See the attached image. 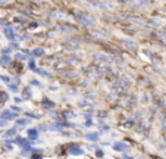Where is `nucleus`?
<instances>
[{
  "instance_id": "nucleus-13",
  "label": "nucleus",
  "mask_w": 166,
  "mask_h": 159,
  "mask_svg": "<svg viewBox=\"0 0 166 159\" xmlns=\"http://www.w3.org/2000/svg\"><path fill=\"white\" fill-rule=\"evenodd\" d=\"M44 106H46V108H47V106L50 108V106H53V103H51L50 100H44Z\"/></svg>"
},
{
  "instance_id": "nucleus-12",
  "label": "nucleus",
  "mask_w": 166,
  "mask_h": 159,
  "mask_svg": "<svg viewBox=\"0 0 166 159\" xmlns=\"http://www.w3.org/2000/svg\"><path fill=\"white\" fill-rule=\"evenodd\" d=\"M16 59H19V60H22V59H24V60H25L27 58H25L24 55H21V53H18V55H16Z\"/></svg>"
},
{
  "instance_id": "nucleus-6",
  "label": "nucleus",
  "mask_w": 166,
  "mask_h": 159,
  "mask_svg": "<svg viewBox=\"0 0 166 159\" xmlns=\"http://www.w3.org/2000/svg\"><path fill=\"white\" fill-rule=\"evenodd\" d=\"M28 124H30V119H28V118H22V119H18V121H16V125H18V127L28 125Z\"/></svg>"
},
{
  "instance_id": "nucleus-11",
  "label": "nucleus",
  "mask_w": 166,
  "mask_h": 159,
  "mask_svg": "<svg viewBox=\"0 0 166 159\" xmlns=\"http://www.w3.org/2000/svg\"><path fill=\"white\" fill-rule=\"evenodd\" d=\"M24 97H25V99H30V97H31V93H30V90H25V94H24Z\"/></svg>"
},
{
  "instance_id": "nucleus-9",
  "label": "nucleus",
  "mask_w": 166,
  "mask_h": 159,
  "mask_svg": "<svg viewBox=\"0 0 166 159\" xmlns=\"http://www.w3.org/2000/svg\"><path fill=\"white\" fill-rule=\"evenodd\" d=\"M32 55H34V56H37V58H40V56L44 55V50H43V49H36V50L32 52Z\"/></svg>"
},
{
  "instance_id": "nucleus-7",
  "label": "nucleus",
  "mask_w": 166,
  "mask_h": 159,
  "mask_svg": "<svg viewBox=\"0 0 166 159\" xmlns=\"http://www.w3.org/2000/svg\"><path fill=\"white\" fill-rule=\"evenodd\" d=\"M9 62H11L9 56H2V58H0V64H2L3 66H7V65H9Z\"/></svg>"
},
{
  "instance_id": "nucleus-3",
  "label": "nucleus",
  "mask_w": 166,
  "mask_h": 159,
  "mask_svg": "<svg viewBox=\"0 0 166 159\" xmlns=\"http://www.w3.org/2000/svg\"><path fill=\"white\" fill-rule=\"evenodd\" d=\"M5 35L9 40H15V32H13V30H11V28H5Z\"/></svg>"
},
{
  "instance_id": "nucleus-14",
  "label": "nucleus",
  "mask_w": 166,
  "mask_h": 159,
  "mask_svg": "<svg viewBox=\"0 0 166 159\" xmlns=\"http://www.w3.org/2000/svg\"><path fill=\"white\" fill-rule=\"evenodd\" d=\"M6 125V121L5 119H0V127H5Z\"/></svg>"
},
{
  "instance_id": "nucleus-10",
  "label": "nucleus",
  "mask_w": 166,
  "mask_h": 159,
  "mask_svg": "<svg viewBox=\"0 0 166 159\" xmlns=\"http://www.w3.org/2000/svg\"><path fill=\"white\" fill-rule=\"evenodd\" d=\"M28 136H30V137H34V138H37L38 132H37V130H30V131H28Z\"/></svg>"
},
{
  "instance_id": "nucleus-5",
  "label": "nucleus",
  "mask_w": 166,
  "mask_h": 159,
  "mask_svg": "<svg viewBox=\"0 0 166 159\" xmlns=\"http://www.w3.org/2000/svg\"><path fill=\"white\" fill-rule=\"evenodd\" d=\"M69 152H71V155H82L84 150H82L81 147H76V146H75V147H72L71 150H69Z\"/></svg>"
},
{
  "instance_id": "nucleus-15",
  "label": "nucleus",
  "mask_w": 166,
  "mask_h": 159,
  "mask_svg": "<svg viewBox=\"0 0 166 159\" xmlns=\"http://www.w3.org/2000/svg\"><path fill=\"white\" fill-rule=\"evenodd\" d=\"M0 134H2V131H0Z\"/></svg>"
},
{
  "instance_id": "nucleus-2",
  "label": "nucleus",
  "mask_w": 166,
  "mask_h": 159,
  "mask_svg": "<svg viewBox=\"0 0 166 159\" xmlns=\"http://www.w3.org/2000/svg\"><path fill=\"white\" fill-rule=\"evenodd\" d=\"M113 147H115L116 150H119V152H125V150H128V144H125V143H115L113 144Z\"/></svg>"
},
{
  "instance_id": "nucleus-4",
  "label": "nucleus",
  "mask_w": 166,
  "mask_h": 159,
  "mask_svg": "<svg viewBox=\"0 0 166 159\" xmlns=\"http://www.w3.org/2000/svg\"><path fill=\"white\" fill-rule=\"evenodd\" d=\"M85 138L90 141H97L99 140V134L97 132H91V134H85Z\"/></svg>"
},
{
  "instance_id": "nucleus-1",
  "label": "nucleus",
  "mask_w": 166,
  "mask_h": 159,
  "mask_svg": "<svg viewBox=\"0 0 166 159\" xmlns=\"http://www.w3.org/2000/svg\"><path fill=\"white\" fill-rule=\"evenodd\" d=\"M0 118H2V119H5V121L15 119V118H16V113H15L12 109H9V111H3L2 113H0Z\"/></svg>"
},
{
  "instance_id": "nucleus-8",
  "label": "nucleus",
  "mask_w": 166,
  "mask_h": 159,
  "mask_svg": "<svg viewBox=\"0 0 166 159\" xmlns=\"http://www.w3.org/2000/svg\"><path fill=\"white\" fill-rule=\"evenodd\" d=\"M16 134V127L15 128H11V130H7L6 131V134H5V137H13Z\"/></svg>"
}]
</instances>
